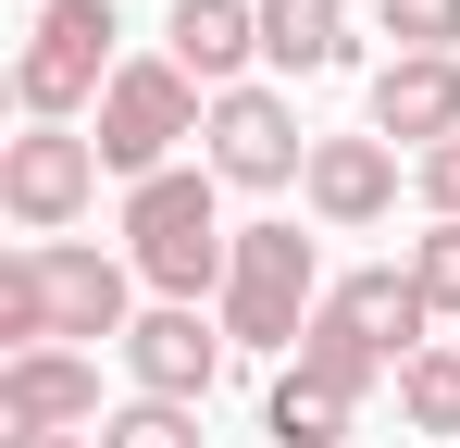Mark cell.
Returning <instances> with one entry per match:
<instances>
[{
  "label": "cell",
  "mask_w": 460,
  "mask_h": 448,
  "mask_svg": "<svg viewBox=\"0 0 460 448\" xmlns=\"http://www.w3.org/2000/svg\"><path fill=\"white\" fill-rule=\"evenodd\" d=\"M125 262H137V287L150 299H225L236 274V224H225V175L212 162H174L150 187H125Z\"/></svg>",
  "instance_id": "6da1fadb"
},
{
  "label": "cell",
  "mask_w": 460,
  "mask_h": 448,
  "mask_svg": "<svg viewBox=\"0 0 460 448\" xmlns=\"http://www.w3.org/2000/svg\"><path fill=\"white\" fill-rule=\"evenodd\" d=\"M323 237H299V224H236V274H225V336L236 349H261V362H299L311 311H323Z\"/></svg>",
  "instance_id": "7a4b0ae2"
},
{
  "label": "cell",
  "mask_w": 460,
  "mask_h": 448,
  "mask_svg": "<svg viewBox=\"0 0 460 448\" xmlns=\"http://www.w3.org/2000/svg\"><path fill=\"white\" fill-rule=\"evenodd\" d=\"M199 125H212V87L174 63V50L125 63L112 87H100V112H87V138H100V175H125V187L174 175V138H199Z\"/></svg>",
  "instance_id": "3957f363"
},
{
  "label": "cell",
  "mask_w": 460,
  "mask_h": 448,
  "mask_svg": "<svg viewBox=\"0 0 460 448\" xmlns=\"http://www.w3.org/2000/svg\"><path fill=\"white\" fill-rule=\"evenodd\" d=\"M112 0H38V25H25V50H13V100H25V125H75L100 112V87H112Z\"/></svg>",
  "instance_id": "277c9868"
},
{
  "label": "cell",
  "mask_w": 460,
  "mask_h": 448,
  "mask_svg": "<svg viewBox=\"0 0 460 448\" xmlns=\"http://www.w3.org/2000/svg\"><path fill=\"white\" fill-rule=\"evenodd\" d=\"M199 138H212L199 162H212L225 187H299V175H311V125H299L287 87H225Z\"/></svg>",
  "instance_id": "5b68a950"
},
{
  "label": "cell",
  "mask_w": 460,
  "mask_h": 448,
  "mask_svg": "<svg viewBox=\"0 0 460 448\" xmlns=\"http://www.w3.org/2000/svg\"><path fill=\"white\" fill-rule=\"evenodd\" d=\"M87 200H100V138H75V125H25V138L0 149V212L25 224V237H63Z\"/></svg>",
  "instance_id": "8992f818"
},
{
  "label": "cell",
  "mask_w": 460,
  "mask_h": 448,
  "mask_svg": "<svg viewBox=\"0 0 460 448\" xmlns=\"http://www.w3.org/2000/svg\"><path fill=\"white\" fill-rule=\"evenodd\" d=\"M100 362L87 349H38V362H0V448H63L100 436Z\"/></svg>",
  "instance_id": "52a82bcc"
},
{
  "label": "cell",
  "mask_w": 460,
  "mask_h": 448,
  "mask_svg": "<svg viewBox=\"0 0 460 448\" xmlns=\"http://www.w3.org/2000/svg\"><path fill=\"white\" fill-rule=\"evenodd\" d=\"M38 249V287H50V336L75 349V336H137V262H112V249H75V237H25Z\"/></svg>",
  "instance_id": "ba28073f"
},
{
  "label": "cell",
  "mask_w": 460,
  "mask_h": 448,
  "mask_svg": "<svg viewBox=\"0 0 460 448\" xmlns=\"http://www.w3.org/2000/svg\"><path fill=\"white\" fill-rule=\"evenodd\" d=\"M225 311H187V299H150V311H137V336H125V373H137V399H187V411H199V399H212V386H225Z\"/></svg>",
  "instance_id": "9c48e42d"
},
{
  "label": "cell",
  "mask_w": 460,
  "mask_h": 448,
  "mask_svg": "<svg viewBox=\"0 0 460 448\" xmlns=\"http://www.w3.org/2000/svg\"><path fill=\"white\" fill-rule=\"evenodd\" d=\"M374 138L411 149V162L460 138V50H398V63L374 75Z\"/></svg>",
  "instance_id": "30bf717a"
},
{
  "label": "cell",
  "mask_w": 460,
  "mask_h": 448,
  "mask_svg": "<svg viewBox=\"0 0 460 448\" xmlns=\"http://www.w3.org/2000/svg\"><path fill=\"white\" fill-rule=\"evenodd\" d=\"M299 200L323 224H385V212H398V149H385V138H311Z\"/></svg>",
  "instance_id": "8fae6325"
},
{
  "label": "cell",
  "mask_w": 460,
  "mask_h": 448,
  "mask_svg": "<svg viewBox=\"0 0 460 448\" xmlns=\"http://www.w3.org/2000/svg\"><path fill=\"white\" fill-rule=\"evenodd\" d=\"M162 50L199 75L212 100H225V87H249V63H261V0H174Z\"/></svg>",
  "instance_id": "7c38bea8"
},
{
  "label": "cell",
  "mask_w": 460,
  "mask_h": 448,
  "mask_svg": "<svg viewBox=\"0 0 460 448\" xmlns=\"http://www.w3.org/2000/svg\"><path fill=\"white\" fill-rule=\"evenodd\" d=\"M336 311H349V324L374 336L385 362H423V349H436V336H423V324H436V299L411 287V262H374V274H336Z\"/></svg>",
  "instance_id": "4fadbf2b"
},
{
  "label": "cell",
  "mask_w": 460,
  "mask_h": 448,
  "mask_svg": "<svg viewBox=\"0 0 460 448\" xmlns=\"http://www.w3.org/2000/svg\"><path fill=\"white\" fill-rule=\"evenodd\" d=\"M287 373H311L323 399H349V411H361V399H374V386H385L398 362H385L374 336H361V324H349V311L323 299V311H311V336H299V362H287Z\"/></svg>",
  "instance_id": "5bb4252c"
},
{
  "label": "cell",
  "mask_w": 460,
  "mask_h": 448,
  "mask_svg": "<svg viewBox=\"0 0 460 448\" xmlns=\"http://www.w3.org/2000/svg\"><path fill=\"white\" fill-rule=\"evenodd\" d=\"M261 63L274 75H336L349 63V0H261Z\"/></svg>",
  "instance_id": "9a60e30c"
},
{
  "label": "cell",
  "mask_w": 460,
  "mask_h": 448,
  "mask_svg": "<svg viewBox=\"0 0 460 448\" xmlns=\"http://www.w3.org/2000/svg\"><path fill=\"white\" fill-rule=\"evenodd\" d=\"M261 436H274V448H349V399H323L311 373H274V399H261Z\"/></svg>",
  "instance_id": "2e32d148"
},
{
  "label": "cell",
  "mask_w": 460,
  "mask_h": 448,
  "mask_svg": "<svg viewBox=\"0 0 460 448\" xmlns=\"http://www.w3.org/2000/svg\"><path fill=\"white\" fill-rule=\"evenodd\" d=\"M398 411H411V436L460 448V349H423V362H398Z\"/></svg>",
  "instance_id": "e0dca14e"
},
{
  "label": "cell",
  "mask_w": 460,
  "mask_h": 448,
  "mask_svg": "<svg viewBox=\"0 0 460 448\" xmlns=\"http://www.w3.org/2000/svg\"><path fill=\"white\" fill-rule=\"evenodd\" d=\"M38 349H63V336H50V287H38V249H13V262H0V362H38Z\"/></svg>",
  "instance_id": "ac0fdd59"
},
{
  "label": "cell",
  "mask_w": 460,
  "mask_h": 448,
  "mask_svg": "<svg viewBox=\"0 0 460 448\" xmlns=\"http://www.w3.org/2000/svg\"><path fill=\"white\" fill-rule=\"evenodd\" d=\"M100 448H199V411H187V399H125V411L100 424Z\"/></svg>",
  "instance_id": "d6986e66"
},
{
  "label": "cell",
  "mask_w": 460,
  "mask_h": 448,
  "mask_svg": "<svg viewBox=\"0 0 460 448\" xmlns=\"http://www.w3.org/2000/svg\"><path fill=\"white\" fill-rule=\"evenodd\" d=\"M374 25L398 50H460V0H374Z\"/></svg>",
  "instance_id": "ffe728a7"
},
{
  "label": "cell",
  "mask_w": 460,
  "mask_h": 448,
  "mask_svg": "<svg viewBox=\"0 0 460 448\" xmlns=\"http://www.w3.org/2000/svg\"><path fill=\"white\" fill-rule=\"evenodd\" d=\"M411 287L436 299V311H460V224H423L411 237Z\"/></svg>",
  "instance_id": "44dd1931"
},
{
  "label": "cell",
  "mask_w": 460,
  "mask_h": 448,
  "mask_svg": "<svg viewBox=\"0 0 460 448\" xmlns=\"http://www.w3.org/2000/svg\"><path fill=\"white\" fill-rule=\"evenodd\" d=\"M411 187H423V212H436V224H460V138L423 149V162H411Z\"/></svg>",
  "instance_id": "7402d4cb"
},
{
  "label": "cell",
  "mask_w": 460,
  "mask_h": 448,
  "mask_svg": "<svg viewBox=\"0 0 460 448\" xmlns=\"http://www.w3.org/2000/svg\"><path fill=\"white\" fill-rule=\"evenodd\" d=\"M63 448H100V436H63Z\"/></svg>",
  "instance_id": "603a6c76"
}]
</instances>
